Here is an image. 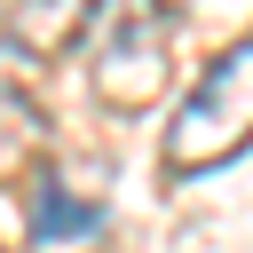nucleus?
<instances>
[{
    "label": "nucleus",
    "mask_w": 253,
    "mask_h": 253,
    "mask_svg": "<svg viewBox=\"0 0 253 253\" xmlns=\"http://www.w3.org/2000/svg\"><path fill=\"white\" fill-rule=\"evenodd\" d=\"M245 142H253V32L229 40L198 71V87L182 95V111L166 126V166L174 174H206V166H229Z\"/></svg>",
    "instance_id": "obj_1"
},
{
    "label": "nucleus",
    "mask_w": 253,
    "mask_h": 253,
    "mask_svg": "<svg viewBox=\"0 0 253 253\" xmlns=\"http://www.w3.org/2000/svg\"><path fill=\"white\" fill-rule=\"evenodd\" d=\"M166 16L150 8V0H134L119 24H111V40H103V55H95V95L111 103V111H142V103H158L166 95Z\"/></svg>",
    "instance_id": "obj_2"
},
{
    "label": "nucleus",
    "mask_w": 253,
    "mask_h": 253,
    "mask_svg": "<svg viewBox=\"0 0 253 253\" xmlns=\"http://www.w3.org/2000/svg\"><path fill=\"white\" fill-rule=\"evenodd\" d=\"M95 24V0H8V47L16 55H63Z\"/></svg>",
    "instance_id": "obj_3"
},
{
    "label": "nucleus",
    "mask_w": 253,
    "mask_h": 253,
    "mask_svg": "<svg viewBox=\"0 0 253 253\" xmlns=\"http://www.w3.org/2000/svg\"><path fill=\"white\" fill-rule=\"evenodd\" d=\"M103 229V213L87 206V198H71V182L55 174V166H40L32 174V245H79V237H95Z\"/></svg>",
    "instance_id": "obj_4"
},
{
    "label": "nucleus",
    "mask_w": 253,
    "mask_h": 253,
    "mask_svg": "<svg viewBox=\"0 0 253 253\" xmlns=\"http://www.w3.org/2000/svg\"><path fill=\"white\" fill-rule=\"evenodd\" d=\"M40 134V103H32V55H16L0 40V150Z\"/></svg>",
    "instance_id": "obj_5"
},
{
    "label": "nucleus",
    "mask_w": 253,
    "mask_h": 253,
    "mask_svg": "<svg viewBox=\"0 0 253 253\" xmlns=\"http://www.w3.org/2000/svg\"><path fill=\"white\" fill-rule=\"evenodd\" d=\"M150 8H198V0H150Z\"/></svg>",
    "instance_id": "obj_6"
}]
</instances>
